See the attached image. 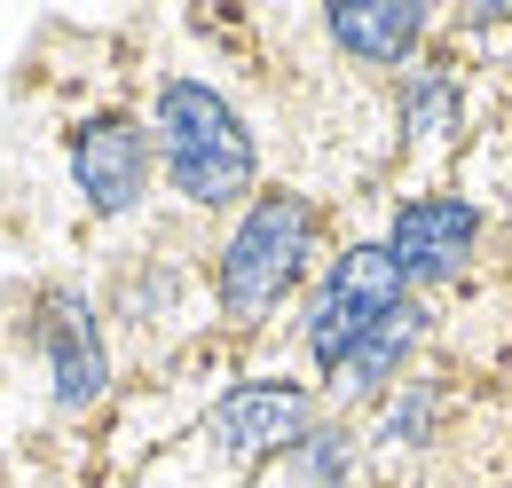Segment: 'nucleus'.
<instances>
[{
  "label": "nucleus",
  "instance_id": "obj_1",
  "mask_svg": "<svg viewBox=\"0 0 512 488\" xmlns=\"http://www.w3.org/2000/svg\"><path fill=\"white\" fill-rule=\"evenodd\" d=\"M158 158L190 205H237L253 189V134L245 119L205 87V79H166L158 95Z\"/></svg>",
  "mask_w": 512,
  "mask_h": 488
},
{
  "label": "nucleus",
  "instance_id": "obj_2",
  "mask_svg": "<svg viewBox=\"0 0 512 488\" xmlns=\"http://www.w3.org/2000/svg\"><path fill=\"white\" fill-rule=\"evenodd\" d=\"M308 252H316V213H308V197H284V189L260 197L253 213L237 221L229 252H221V307H229V323H260L268 307L300 284Z\"/></svg>",
  "mask_w": 512,
  "mask_h": 488
},
{
  "label": "nucleus",
  "instance_id": "obj_3",
  "mask_svg": "<svg viewBox=\"0 0 512 488\" xmlns=\"http://www.w3.org/2000/svg\"><path fill=\"white\" fill-rule=\"evenodd\" d=\"M402 268L386 260V244H355V252H339L331 260V276H323V292L308 300V355L323 370H339L371 331H379L386 315L402 307Z\"/></svg>",
  "mask_w": 512,
  "mask_h": 488
},
{
  "label": "nucleus",
  "instance_id": "obj_4",
  "mask_svg": "<svg viewBox=\"0 0 512 488\" xmlns=\"http://www.w3.org/2000/svg\"><path fill=\"white\" fill-rule=\"evenodd\" d=\"M40 363H48V386H56L64 410H87V402L103 394V378H111L103 323H95V307L79 300V292H64V284L40 300Z\"/></svg>",
  "mask_w": 512,
  "mask_h": 488
},
{
  "label": "nucleus",
  "instance_id": "obj_5",
  "mask_svg": "<svg viewBox=\"0 0 512 488\" xmlns=\"http://www.w3.org/2000/svg\"><path fill=\"white\" fill-rule=\"evenodd\" d=\"M473 237H481V213L465 197H418V205L394 213L386 260L402 268V284H442L473 260Z\"/></svg>",
  "mask_w": 512,
  "mask_h": 488
},
{
  "label": "nucleus",
  "instance_id": "obj_6",
  "mask_svg": "<svg viewBox=\"0 0 512 488\" xmlns=\"http://www.w3.org/2000/svg\"><path fill=\"white\" fill-rule=\"evenodd\" d=\"M308 441V394L284 386V378H260V386H237L213 418H205V449L221 457H268V449H292Z\"/></svg>",
  "mask_w": 512,
  "mask_h": 488
},
{
  "label": "nucleus",
  "instance_id": "obj_7",
  "mask_svg": "<svg viewBox=\"0 0 512 488\" xmlns=\"http://www.w3.org/2000/svg\"><path fill=\"white\" fill-rule=\"evenodd\" d=\"M71 182L95 213H127L150 182V142L134 119H87L71 134Z\"/></svg>",
  "mask_w": 512,
  "mask_h": 488
},
{
  "label": "nucleus",
  "instance_id": "obj_8",
  "mask_svg": "<svg viewBox=\"0 0 512 488\" xmlns=\"http://www.w3.org/2000/svg\"><path fill=\"white\" fill-rule=\"evenodd\" d=\"M331 40L363 63H402L426 40V8H402V0H355V8H331Z\"/></svg>",
  "mask_w": 512,
  "mask_h": 488
},
{
  "label": "nucleus",
  "instance_id": "obj_9",
  "mask_svg": "<svg viewBox=\"0 0 512 488\" xmlns=\"http://www.w3.org/2000/svg\"><path fill=\"white\" fill-rule=\"evenodd\" d=\"M418 323H426V315L402 300V307H394V315L379 323V331H371V339L347 355V363L331 370V386H339V394H371V386H386V378H394V363L418 347Z\"/></svg>",
  "mask_w": 512,
  "mask_h": 488
},
{
  "label": "nucleus",
  "instance_id": "obj_10",
  "mask_svg": "<svg viewBox=\"0 0 512 488\" xmlns=\"http://www.w3.org/2000/svg\"><path fill=\"white\" fill-rule=\"evenodd\" d=\"M449 111H457V87H449L442 71H418V79L402 87V134L426 142V134H442V126H449Z\"/></svg>",
  "mask_w": 512,
  "mask_h": 488
}]
</instances>
